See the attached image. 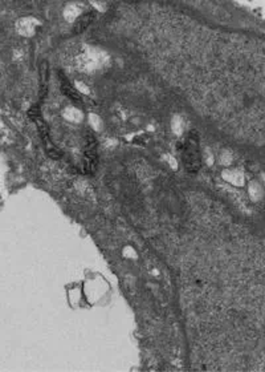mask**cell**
I'll list each match as a JSON object with an SVG mask.
<instances>
[{
    "label": "cell",
    "instance_id": "cell-1",
    "mask_svg": "<svg viewBox=\"0 0 265 372\" xmlns=\"http://www.w3.org/2000/svg\"><path fill=\"white\" fill-rule=\"evenodd\" d=\"M183 161H185V167L191 173H195L201 167L196 134H190L186 144H183Z\"/></svg>",
    "mask_w": 265,
    "mask_h": 372
},
{
    "label": "cell",
    "instance_id": "cell-2",
    "mask_svg": "<svg viewBox=\"0 0 265 372\" xmlns=\"http://www.w3.org/2000/svg\"><path fill=\"white\" fill-rule=\"evenodd\" d=\"M65 85L62 84V92H64L65 95L68 96V97H71L72 100H76V101H78L80 100V96L76 93L75 91H73V88H72V85L69 84L68 81H64Z\"/></svg>",
    "mask_w": 265,
    "mask_h": 372
}]
</instances>
